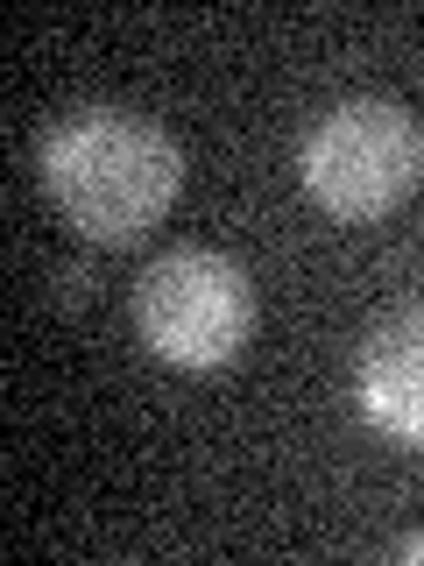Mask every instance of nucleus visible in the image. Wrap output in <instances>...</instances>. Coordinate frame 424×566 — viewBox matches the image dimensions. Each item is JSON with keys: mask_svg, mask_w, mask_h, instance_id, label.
I'll return each mask as SVG.
<instances>
[{"mask_svg": "<svg viewBox=\"0 0 424 566\" xmlns=\"http://www.w3.org/2000/svg\"><path fill=\"white\" fill-rule=\"evenodd\" d=\"M184 185V156L149 114L128 106H78L43 135V191L99 248H135L163 227Z\"/></svg>", "mask_w": 424, "mask_h": 566, "instance_id": "nucleus-1", "label": "nucleus"}, {"mask_svg": "<svg viewBox=\"0 0 424 566\" xmlns=\"http://www.w3.org/2000/svg\"><path fill=\"white\" fill-rule=\"evenodd\" d=\"M297 177L332 220H389L424 177V128L396 99H340L311 120Z\"/></svg>", "mask_w": 424, "mask_h": 566, "instance_id": "nucleus-2", "label": "nucleus"}, {"mask_svg": "<svg viewBox=\"0 0 424 566\" xmlns=\"http://www.w3.org/2000/svg\"><path fill=\"white\" fill-rule=\"evenodd\" d=\"M135 326L170 368H226L255 333V283L220 248H170L135 283Z\"/></svg>", "mask_w": 424, "mask_h": 566, "instance_id": "nucleus-3", "label": "nucleus"}, {"mask_svg": "<svg viewBox=\"0 0 424 566\" xmlns=\"http://www.w3.org/2000/svg\"><path fill=\"white\" fill-rule=\"evenodd\" d=\"M353 397L375 432L424 453V305L368 333L361 361H353Z\"/></svg>", "mask_w": 424, "mask_h": 566, "instance_id": "nucleus-4", "label": "nucleus"}, {"mask_svg": "<svg viewBox=\"0 0 424 566\" xmlns=\"http://www.w3.org/2000/svg\"><path fill=\"white\" fill-rule=\"evenodd\" d=\"M396 559H403V566H424V531H411V538L396 545Z\"/></svg>", "mask_w": 424, "mask_h": 566, "instance_id": "nucleus-5", "label": "nucleus"}]
</instances>
